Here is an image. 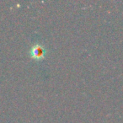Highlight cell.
<instances>
[{
	"label": "cell",
	"mask_w": 123,
	"mask_h": 123,
	"mask_svg": "<svg viewBox=\"0 0 123 123\" xmlns=\"http://www.w3.org/2000/svg\"><path fill=\"white\" fill-rule=\"evenodd\" d=\"M46 49L43 46L39 44H36L31 48V56H32L35 59H42V58L45 57L46 56Z\"/></svg>",
	"instance_id": "cell-1"
}]
</instances>
